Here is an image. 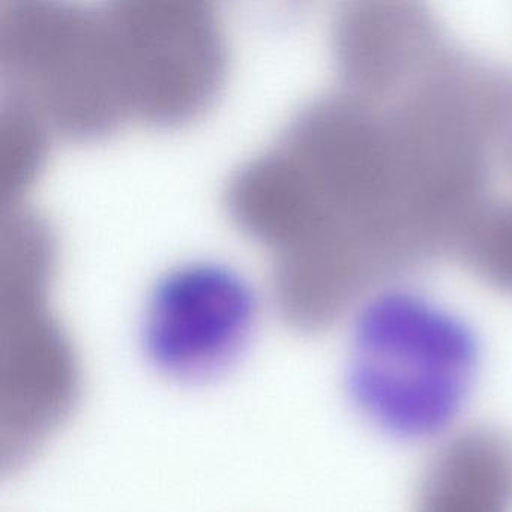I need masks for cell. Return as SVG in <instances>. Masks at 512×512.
<instances>
[{
  "mask_svg": "<svg viewBox=\"0 0 512 512\" xmlns=\"http://www.w3.org/2000/svg\"><path fill=\"white\" fill-rule=\"evenodd\" d=\"M481 364L472 326L422 296L371 295L350 317L347 397L394 442L436 448L466 430Z\"/></svg>",
  "mask_w": 512,
  "mask_h": 512,
  "instance_id": "obj_1",
  "label": "cell"
},
{
  "mask_svg": "<svg viewBox=\"0 0 512 512\" xmlns=\"http://www.w3.org/2000/svg\"><path fill=\"white\" fill-rule=\"evenodd\" d=\"M0 61L8 95L50 131L95 139L130 121L104 4L14 2L0 14Z\"/></svg>",
  "mask_w": 512,
  "mask_h": 512,
  "instance_id": "obj_2",
  "label": "cell"
},
{
  "mask_svg": "<svg viewBox=\"0 0 512 512\" xmlns=\"http://www.w3.org/2000/svg\"><path fill=\"white\" fill-rule=\"evenodd\" d=\"M55 254L10 245L0 259V472H19L67 424L79 356L47 304Z\"/></svg>",
  "mask_w": 512,
  "mask_h": 512,
  "instance_id": "obj_3",
  "label": "cell"
},
{
  "mask_svg": "<svg viewBox=\"0 0 512 512\" xmlns=\"http://www.w3.org/2000/svg\"><path fill=\"white\" fill-rule=\"evenodd\" d=\"M106 8L131 119L182 124L214 101L227 52L211 5L196 0H112Z\"/></svg>",
  "mask_w": 512,
  "mask_h": 512,
  "instance_id": "obj_4",
  "label": "cell"
},
{
  "mask_svg": "<svg viewBox=\"0 0 512 512\" xmlns=\"http://www.w3.org/2000/svg\"><path fill=\"white\" fill-rule=\"evenodd\" d=\"M259 320V296L247 278L217 260H190L152 284L140 316V346L161 376L203 385L239 364Z\"/></svg>",
  "mask_w": 512,
  "mask_h": 512,
  "instance_id": "obj_5",
  "label": "cell"
},
{
  "mask_svg": "<svg viewBox=\"0 0 512 512\" xmlns=\"http://www.w3.org/2000/svg\"><path fill=\"white\" fill-rule=\"evenodd\" d=\"M2 104V179L4 190L19 196L23 187L34 178L44 158L46 133L50 131L26 104L11 95H4Z\"/></svg>",
  "mask_w": 512,
  "mask_h": 512,
  "instance_id": "obj_6",
  "label": "cell"
}]
</instances>
